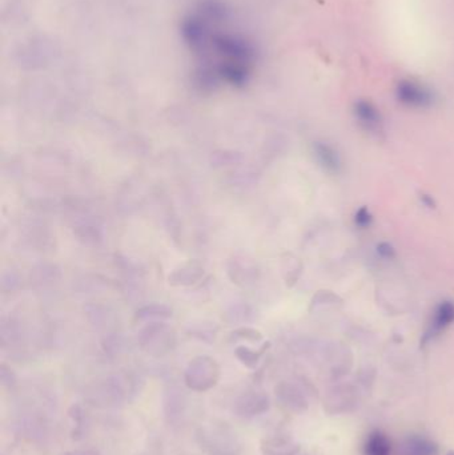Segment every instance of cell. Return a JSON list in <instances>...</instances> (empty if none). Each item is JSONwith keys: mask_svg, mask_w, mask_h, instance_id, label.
I'll use <instances>...</instances> for the list:
<instances>
[{"mask_svg": "<svg viewBox=\"0 0 454 455\" xmlns=\"http://www.w3.org/2000/svg\"><path fill=\"white\" fill-rule=\"evenodd\" d=\"M0 380H1L3 385L8 386V387H12L16 382L15 374L12 373V370L6 369V366H1V369H0Z\"/></svg>", "mask_w": 454, "mask_h": 455, "instance_id": "cell-15", "label": "cell"}, {"mask_svg": "<svg viewBox=\"0 0 454 455\" xmlns=\"http://www.w3.org/2000/svg\"><path fill=\"white\" fill-rule=\"evenodd\" d=\"M164 417L169 425L179 423L186 411V397L177 386H171L164 392Z\"/></svg>", "mask_w": 454, "mask_h": 455, "instance_id": "cell-5", "label": "cell"}, {"mask_svg": "<svg viewBox=\"0 0 454 455\" xmlns=\"http://www.w3.org/2000/svg\"><path fill=\"white\" fill-rule=\"evenodd\" d=\"M356 116L360 120L364 128L372 133L383 132V120L378 109L369 102H359L356 107Z\"/></svg>", "mask_w": 454, "mask_h": 455, "instance_id": "cell-8", "label": "cell"}, {"mask_svg": "<svg viewBox=\"0 0 454 455\" xmlns=\"http://www.w3.org/2000/svg\"><path fill=\"white\" fill-rule=\"evenodd\" d=\"M453 322L454 303L445 301L436 310V315H434V318L431 321V330L426 334V339L437 336L440 332H443V329L452 325Z\"/></svg>", "mask_w": 454, "mask_h": 455, "instance_id": "cell-9", "label": "cell"}, {"mask_svg": "<svg viewBox=\"0 0 454 455\" xmlns=\"http://www.w3.org/2000/svg\"><path fill=\"white\" fill-rule=\"evenodd\" d=\"M236 356H237V358H239L240 361L244 363L245 366H248V368H253V366L256 365L257 361H258V358H260L261 353L252 351L251 349H248V348L241 346V348H239V349L236 351Z\"/></svg>", "mask_w": 454, "mask_h": 455, "instance_id": "cell-14", "label": "cell"}, {"mask_svg": "<svg viewBox=\"0 0 454 455\" xmlns=\"http://www.w3.org/2000/svg\"><path fill=\"white\" fill-rule=\"evenodd\" d=\"M260 450L263 455H297L300 451V444H296L288 437H270L265 438Z\"/></svg>", "mask_w": 454, "mask_h": 455, "instance_id": "cell-7", "label": "cell"}, {"mask_svg": "<svg viewBox=\"0 0 454 455\" xmlns=\"http://www.w3.org/2000/svg\"><path fill=\"white\" fill-rule=\"evenodd\" d=\"M61 455H99V451L95 449H79V450L66 451Z\"/></svg>", "mask_w": 454, "mask_h": 455, "instance_id": "cell-17", "label": "cell"}, {"mask_svg": "<svg viewBox=\"0 0 454 455\" xmlns=\"http://www.w3.org/2000/svg\"><path fill=\"white\" fill-rule=\"evenodd\" d=\"M378 252L385 258H390V257H393V255H395L392 246L388 245V244H381V245L378 246Z\"/></svg>", "mask_w": 454, "mask_h": 455, "instance_id": "cell-18", "label": "cell"}, {"mask_svg": "<svg viewBox=\"0 0 454 455\" xmlns=\"http://www.w3.org/2000/svg\"><path fill=\"white\" fill-rule=\"evenodd\" d=\"M315 156L317 162L330 174H337L341 169V159L337 151L324 142H317L315 145Z\"/></svg>", "mask_w": 454, "mask_h": 455, "instance_id": "cell-10", "label": "cell"}, {"mask_svg": "<svg viewBox=\"0 0 454 455\" xmlns=\"http://www.w3.org/2000/svg\"><path fill=\"white\" fill-rule=\"evenodd\" d=\"M371 222H372L371 213H369L368 210H365V208H362V210L357 212V214H356V224H357L359 226L366 228V226H369Z\"/></svg>", "mask_w": 454, "mask_h": 455, "instance_id": "cell-16", "label": "cell"}, {"mask_svg": "<svg viewBox=\"0 0 454 455\" xmlns=\"http://www.w3.org/2000/svg\"><path fill=\"white\" fill-rule=\"evenodd\" d=\"M397 97L402 104L412 108H425L433 103V94L419 83L402 80L397 87Z\"/></svg>", "mask_w": 454, "mask_h": 455, "instance_id": "cell-4", "label": "cell"}, {"mask_svg": "<svg viewBox=\"0 0 454 455\" xmlns=\"http://www.w3.org/2000/svg\"><path fill=\"white\" fill-rule=\"evenodd\" d=\"M220 378L219 365L210 357H198L186 370V385L193 392H207L217 385Z\"/></svg>", "mask_w": 454, "mask_h": 455, "instance_id": "cell-2", "label": "cell"}, {"mask_svg": "<svg viewBox=\"0 0 454 455\" xmlns=\"http://www.w3.org/2000/svg\"><path fill=\"white\" fill-rule=\"evenodd\" d=\"M437 447L424 437H410L402 444V455H436Z\"/></svg>", "mask_w": 454, "mask_h": 455, "instance_id": "cell-12", "label": "cell"}, {"mask_svg": "<svg viewBox=\"0 0 454 455\" xmlns=\"http://www.w3.org/2000/svg\"><path fill=\"white\" fill-rule=\"evenodd\" d=\"M446 455H454V451H449Z\"/></svg>", "mask_w": 454, "mask_h": 455, "instance_id": "cell-20", "label": "cell"}, {"mask_svg": "<svg viewBox=\"0 0 454 455\" xmlns=\"http://www.w3.org/2000/svg\"><path fill=\"white\" fill-rule=\"evenodd\" d=\"M276 397L284 408L294 413H301L308 406L306 398L304 397L301 390L292 384H280L276 387Z\"/></svg>", "mask_w": 454, "mask_h": 455, "instance_id": "cell-6", "label": "cell"}, {"mask_svg": "<svg viewBox=\"0 0 454 455\" xmlns=\"http://www.w3.org/2000/svg\"><path fill=\"white\" fill-rule=\"evenodd\" d=\"M269 398L260 392H245L239 398H236L233 410L237 417L251 420L257 415H261L269 410Z\"/></svg>", "mask_w": 454, "mask_h": 455, "instance_id": "cell-3", "label": "cell"}, {"mask_svg": "<svg viewBox=\"0 0 454 455\" xmlns=\"http://www.w3.org/2000/svg\"><path fill=\"white\" fill-rule=\"evenodd\" d=\"M213 455H236V454H232V453H225V454H213Z\"/></svg>", "mask_w": 454, "mask_h": 455, "instance_id": "cell-19", "label": "cell"}, {"mask_svg": "<svg viewBox=\"0 0 454 455\" xmlns=\"http://www.w3.org/2000/svg\"><path fill=\"white\" fill-rule=\"evenodd\" d=\"M231 20V11L222 1L203 0L183 22L181 35L203 85H241L255 66L253 44Z\"/></svg>", "mask_w": 454, "mask_h": 455, "instance_id": "cell-1", "label": "cell"}, {"mask_svg": "<svg viewBox=\"0 0 454 455\" xmlns=\"http://www.w3.org/2000/svg\"><path fill=\"white\" fill-rule=\"evenodd\" d=\"M71 420H73V430H72V439L79 441L82 439L84 434V410L79 404H73L71 406L70 411Z\"/></svg>", "mask_w": 454, "mask_h": 455, "instance_id": "cell-13", "label": "cell"}, {"mask_svg": "<svg viewBox=\"0 0 454 455\" xmlns=\"http://www.w3.org/2000/svg\"><path fill=\"white\" fill-rule=\"evenodd\" d=\"M392 444L384 432H371L364 444V455H390Z\"/></svg>", "mask_w": 454, "mask_h": 455, "instance_id": "cell-11", "label": "cell"}]
</instances>
